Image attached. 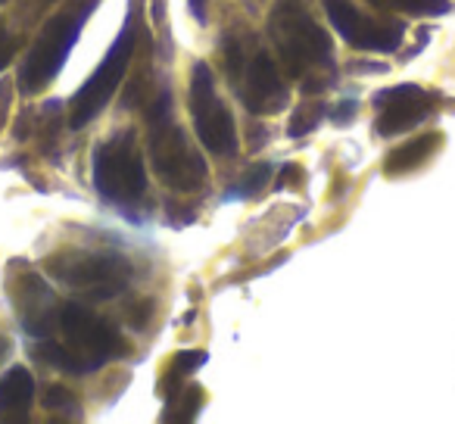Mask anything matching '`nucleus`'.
Returning <instances> with one entry per match:
<instances>
[{
    "label": "nucleus",
    "mask_w": 455,
    "mask_h": 424,
    "mask_svg": "<svg viewBox=\"0 0 455 424\" xmlns=\"http://www.w3.org/2000/svg\"><path fill=\"white\" fill-rule=\"evenodd\" d=\"M436 144H440V140H436L434 134H421V138L396 147V150L387 156L384 172H387V175H405V172H415L418 165L427 163L430 153L436 150Z\"/></svg>",
    "instance_id": "14"
},
{
    "label": "nucleus",
    "mask_w": 455,
    "mask_h": 424,
    "mask_svg": "<svg viewBox=\"0 0 455 424\" xmlns=\"http://www.w3.org/2000/svg\"><path fill=\"white\" fill-rule=\"evenodd\" d=\"M91 7H94V0H88V4L76 7L72 13H63L47 22V28L35 41V47L28 51L26 63L20 69V88L26 94H38L41 88H47L57 78V72L63 69L69 51L76 47L84 20L91 16Z\"/></svg>",
    "instance_id": "4"
},
{
    "label": "nucleus",
    "mask_w": 455,
    "mask_h": 424,
    "mask_svg": "<svg viewBox=\"0 0 455 424\" xmlns=\"http://www.w3.org/2000/svg\"><path fill=\"white\" fill-rule=\"evenodd\" d=\"M322 116H324L322 107H299L297 113H293L291 125H287V134H291V138H303V134L315 132Z\"/></svg>",
    "instance_id": "16"
},
{
    "label": "nucleus",
    "mask_w": 455,
    "mask_h": 424,
    "mask_svg": "<svg viewBox=\"0 0 455 424\" xmlns=\"http://www.w3.org/2000/svg\"><path fill=\"white\" fill-rule=\"evenodd\" d=\"M60 331L66 334V347L72 349L78 362H82L84 374L97 372L107 362L125 356V340L116 331V324H109L107 318H100L97 312H91L82 303H66L60 306Z\"/></svg>",
    "instance_id": "6"
},
{
    "label": "nucleus",
    "mask_w": 455,
    "mask_h": 424,
    "mask_svg": "<svg viewBox=\"0 0 455 424\" xmlns=\"http://www.w3.org/2000/svg\"><path fill=\"white\" fill-rule=\"evenodd\" d=\"M132 51H134V28L125 26L119 38H116V44L109 47V53L103 57V63L97 66L94 76L72 97V116H69L72 128H84L91 119L100 116V109L107 107L109 97L116 94V88L125 78V69L132 63Z\"/></svg>",
    "instance_id": "8"
},
{
    "label": "nucleus",
    "mask_w": 455,
    "mask_h": 424,
    "mask_svg": "<svg viewBox=\"0 0 455 424\" xmlns=\"http://www.w3.org/2000/svg\"><path fill=\"white\" fill-rule=\"evenodd\" d=\"M190 119H194L196 138L215 156H231L237 150V125L215 91V78L206 63H196L190 72Z\"/></svg>",
    "instance_id": "7"
},
{
    "label": "nucleus",
    "mask_w": 455,
    "mask_h": 424,
    "mask_svg": "<svg viewBox=\"0 0 455 424\" xmlns=\"http://www.w3.org/2000/svg\"><path fill=\"white\" fill-rule=\"evenodd\" d=\"M7 356H10V340L7 337H0V362L7 359Z\"/></svg>",
    "instance_id": "23"
},
{
    "label": "nucleus",
    "mask_w": 455,
    "mask_h": 424,
    "mask_svg": "<svg viewBox=\"0 0 455 424\" xmlns=\"http://www.w3.org/2000/svg\"><path fill=\"white\" fill-rule=\"evenodd\" d=\"M268 35L278 47L284 69L306 82V91H322L331 76V35L303 7V0H278L268 16Z\"/></svg>",
    "instance_id": "1"
},
{
    "label": "nucleus",
    "mask_w": 455,
    "mask_h": 424,
    "mask_svg": "<svg viewBox=\"0 0 455 424\" xmlns=\"http://www.w3.org/2000/svg\"><path fill=\"white\" fill-rule=\"evenodd\" d=\"M337 109H340V113H334V122H340V125H343V122H349V119H353V109H355V103H343V107H337Z\"/></svg>",
    "instance_id": "21"
},
{
    "label": "nucleus",
    "mask_w": 455,
    "mask_h": 424,
    "mask_svg": "<svg viewBox=\"0 0 455 424\" xmlns=\"http://www.w3.org/2000/svg\"><path fill=\"white\" fill-rule=\"evenodd\" d=\"M35 396V380L28 368L16 365L0 378V415H26Z\"/></svg>",
    "instance_id": "13"
},
{
    "label": "nucleus",
    "mask_w": 455,
    "mask_h": 424,
    "mask_svg": "<svg viewBox=\"0 0 455 424\" xmlns=\"http://www.w3.org/2000/svg\"><path fill=\"white\" fill-rule=\"evenodd\" d=\"M0 4H4V0H0Z\"/></svg>",
    "instance_id": "24"
},
{
    "label": "nucleus",
    "mask_w": 455,
    "mask_h": 424,
    "mask_svg": "<svg viewBox=\"0 0 455 424\" xmlns=\"http://www.w3.org/2000/svg\"><path fill=\"white\" fill-rule=\"evenodd\" d=\"M291 181H299V169H297V165H287V169L281 172V184H291Z\"/></svg>",
    "instance_id": "22"
},
{
    "label": "nucleus",
    "mask_w": 455,
    "mask_h": 424,
    "mask_svg": "<svg viewBox=\"0 0 455 424\" xmlns=\"http://www.w3.org/2000/svg\"><path fill=\"white\" fill-rule=\"evenodd\" d=\"M203 362H206V353H181V356H178V362H175V368H172V374L165 380L178 378V374H190L194 368H200Z\"/></svg>",
    "instance_id": "19"
},
{
    "label": "nucleus",
    "mask_w": 455,
    "mask_h": 424,
    "mask_svg": "<svg viewBox=\"0 0 455 424\" xmlns=\"http://www.w3.org/2000/svg\"><path fill=\"white\" fill-rule=\"evenodd\" d=\"M10 300L16 306L20 324L32 337H51L53 324L60 322V303L53 291L35 272L22 268L20 278H10Z\"/></svg>",
    "instance_id": "11"
},
{
    "label": "nucleus",
    "mask_w": 455,
    "mask_h": 424,
    "mask_svg": "<svg viewBox=\"0 0 455 424\" xmlns=\"http://www.w3.org/2000/svg\"><path fill=\"white\" fill-rule=\"evenodd\" d=\"M47 275L66 287L84 291L88 297L107 300L125 291L128 278H132V266L125 256L119 253H57L44 262Z\"/></svg>",
    "instance_id": "5"
},
{
    "label": "nucleus",
    "mask_w": 455,
    "mask_h": 424,
    "mask_svg": "<svg viewBox=\"0 0 455 424\" xmlns=\"http://www.w3.org/2000/svg\"><path fill=\"white\" fill-rule=\"evenodd\" d=\"M150 159L159 181L178 194H190L206 178V159L184 138L181 125L172 116V100L163 94L150 109Z\"/></svg>",
    "instance_id": "2"
},
{
    "label": "nucleus",
    "mask_w": 455,
    "mask_h": 424,
    "mask_svg": "<svg viewBox=\"0 0 455 424\" xmlns=\"http://www.w3.org/2000/svg\"><path fill=\"white\" fill-rule=\"evenodd\" d=\"M268 172H272V169H268V165H256V169L250 172V175L241 181V188H235L228 196H253V194H259L262 184L268 181Z\"/></svg>",
    "instance_id": "17"
},
{
    "label": "nucleus",
    "mask_w": 455,
    "mask_h": 424,
    "mask_svg": "<svg viewBox=\"0 0 455 424\" xmlns=\"http://www.w3.org/2000/svg\"><path fill=\"white\" fill-rule=\"evenodd\" d=\"M374 7L403 10L411 16H443L449 13V0H371Z\"/></svg>",
    "instance_id": "15"
},
{
    "label": "nucleus",
    "mask_w": 455,
    "mask_h": 424,
    "mask_svg": "<svg viewBox=\"0 0 455 424\" xmlns=\"http://www.w3.org/2000/svg\"><path fill=\"white\" fill-rule=\"evenodd\" d=\"M94 188L107 203L134 209L147 196V172L134 132H119L94 153Z\"/></svg>",
    "instance_id": "3"
},
{
    "label": "nucleus",
    "mask_w": 455,
    "mask_h": 424,
    "mask_svg": "<svg viewBox=\"0 0 455 424\" xmlns=\"http://www.w3.org/2000/svg\"><path fill=\"white\" fill-rule=\"evenodd\" d=\"M44 409H57V412H72V409H78V403H76V396H72L66 387H51V390L44 393Z\"/></svg>",
    "instance_id": "18"
},
{
    "label": "nucleus",
    "mask_w": 455,
    "mask_h": 424,
    "mask_svg": "<svg viewBox=\"0 0 455 424\" xmlns=\"http://www.w3.org/2000/svg\"><path fill=\"white\" fill-rule=\"evenodd\" d=\"M13 53H16V41L0 28V69H7V63L13 60Z\"/></svg>",
    "instance_id": "20"
},
{
    "label": "nucleus",
    "mask_w": 455,
    "mask_h": 424,
    "mask_svg": "<svg viewBox=\"0 0 455 424\" xmlns=\"http://www.w3.org/2000/svg\"><path fill=\"white\" fill-rule=\"evenodd\" d=\"M374 107H378V122L374 132L380 138H393L409 128L421 125L430 113H434V97L418 84H396L374 94Z\"/></svg>",
    "instance_id": "10"
},
{
    "label": "nucleus",
    "mask_w": 455,
    "mask_h": 424,
    "mask_svg": "<svg viewBox=\"0 0 455 424\" xmlns=\"http://www.w3.org/2000/svg\"><path fill=\"white\" fill-rule=\"evenodd\" d=\"M324 10H328V20L334 22V28L343 35V41L349 47L390 53L403 44V26L399 22L362 16L349 0H324Z\"/></svg>",
    "instance_id": "9"
},
{
    "label": "nucleus",
    "mask_w": 455,
    "mask_h": 424,
    "mask_svg": "<svg viewBox=\"0 0 455 424\" xmlns=\"http://www.w3.org/2000/svg\"><path fill=\"white\" fill-rule=\"evenodd\" d=\"M241 97L250 113L272 116L287 107V88L278 76V66L272 63L266 51H256L247 66H241Z\"/></svg>",
    "instance_id": "12"
}]
</instances>
